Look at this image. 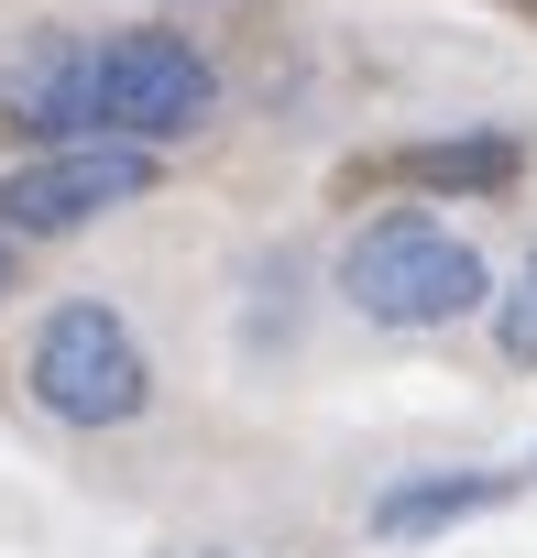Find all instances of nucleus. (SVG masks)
Masks as SVG:
<instances>
[{
    "instance_id": "obj_1",
    "label": "nucleus",
    "mask_w": 537,
    "mask_h": 558,
    "mask_svg": "<svg viewBox=\"0 0 537 558\" xmlns=\"http://www.w3.org/2000/svg\"><path fill=\"white\" fill-rule=\"evenodd\" d=\"M0 110L45 143H187L219 121V66L187 34H99L12 66Z\"/></svg>"
},
{
    "instance_id": "obj_2",
    "label": "nucleus",
    "mask_w": 537,
    "mask_h": 558,
    "mask_svg": "<svg viewBox=\"0 0 537 558\" xmlns=\"http://www.w3.org/2000/svg\"><path fill=\"white\" fill-rule=\"evenodd\" d=\"M341 296L373 318V329H450L493 296V274L461 230H439L428 208H384L373 230H351L341 252Z\"/></svg>"
},
{
    "instance_id": "obj_3",
    "label": "nucleus",
    "mask_w": 537,
    "mask_h": 558,
    "mask_svg": "<svg viewBox=\"0 0 537 558\" xmlns=\"http://www.w3.org/2000/svg\"><path fill=\"white\" fill-rule=\"evenodd\" d=\"M23 384H34V405L67 416V427H132V416L154 405V362H143L132 318L99 307V296H77V307H56V318L34 329Z\"/></svg>"
},
{
    "instance_id": "obj_4",
    "label": "nucleus",
    "mask_w": 537,
    "mask_h": 558,
    "mask_svg": "<svg viewBox=\"0 0 537 558\" xmlns=\"http://www.w3.org/2000/svg\"><path fill=\"white\" fill-rule=\"evenodd\" d=\"M154 143H56V154H34L12 186H0V219L12 230H34V241H56V230H88L99 208H132V197H154Z\"/></svg>"
},
{
    "instance_id": "obj_5",
    "label": "nucleus",
    "mask_w": 537,
    "mask_h": 558,
    "mask_svg": "<svg viewBox=\"0 0 537 558\" xmlns=\"http://www.w3.org/2000/svg\"><path fill=\"white\" fill-rule=\"evenodd\" d=\"M515 143L504 132H461V143H406V154H384V165H362L351 186H450V197H493V186H515Z\"/></svg>"
},
{
    "instance_id": "obj_6",
    "label": "nucleus",
    "mask_w": 537,
    "mask_h": 558,
    "mask_svg": "<svg viewBox=\"0 0 537 558\" xmlns=\"http://www.w3.org/2000/svg\"><path fill=\"white\" fill-rule=\"evenodd\" d=\"M526 471H428V482H384L373 493V536H439L461 514H493Z\"/></svg>"
},
{
    "instance_id": "obj_7",
    "label": "nucleus",
    "mask_w": 537,
    "mask_h": 558,
    "mask_svg": "<svg viewBox=\"0 0 537 558\" xmlns=\"http://www.w3.org/2000/svg\"><path fill=\"white\" fill-rule=\"evenodd\" d=\"M493 340H504V362H526V373H537V252H526V286L493 307Z\"/></svg>"
},
{
    "instance_id": "obj_8",
    "label": "nucleus",
    "mask_w": 537,
    "mask_h": 558,
    "mask_svg": "<svg viewBox=\"0 0 537 558\" xmlns=\"http://www.w3.org/2000/svg\"><path fill=\"white\" fill-rule=\"evenodd\" d=\"M0 286H12V219H0Z\"/></svg>"
},
{
    "instance_id": "obj_9",
    "label": "nucleus",
    "mask_w": 537,
    "mask_h": 558,
    "mask_svg": "<svg viewBox=\"0 0 537 558\" xmlns=\"http://www.w3.org/2000/svg\"><path fill=\"white\" fill-rule=\"evenodd\" d=\"M515 12H537V0H515Z\"/></svg>"
},
{
    "instance_id": "obj_10",
    "label": "nucleus",
    "mask_w": 537,
    "mask_h": 558,
    "mask_svg": "<svg viewBox=\"0 0 537 558\" xmlns=\"http://www.w3.org/2000/svg\"><path fill=\"white\" fill-rule=\"evenodd\" d=\"M526 482H537V460H526Z\"/></svg>"
}]
</instances>
